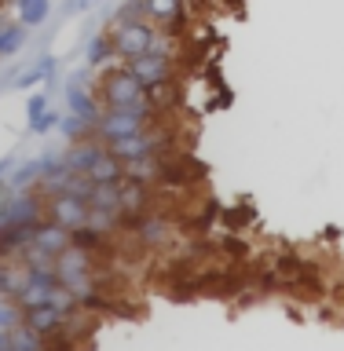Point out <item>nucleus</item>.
<instances>
[{"label": "nucleus", "mask_w": 344, "mask_h": 351, "mask_svg": "<svg viewBox=\"0 0 344 351\" xmlns=\"http://www.w3.org/2000/svg\"><path fill=\"white\" fill-rule=\"evenodd\" d=\"M110 37H114V51L121 62H132L139 59L143 51L154 48V40H158V26H154L150 19H136V22H121V26H106Z\"/></svg>", "instance_id": "nucleus-5"}, {"label": "nucleus", "mask_w": 344, "mask_h": 351, "mask_svg": "<svg viewBox=\"0 0 344 351\" xmlns=\"http://www.w3.org/2000/svg\"><path fill=\"white\" fill-rule=\"evenodd\" d=\"M22 322V307L15 300H0V329H15Z\"/></svg>", "instance_id": "nucleus-24"}, {"label": "nucleus", "mask_w": 344, "mask_h": 351, "mask_svg": "<svg viewBox=\"0 0 344 351\" xmlns=\"http://www.w3.org/2000/svg\"><path fill=\"white\" fill-rule=\"evenodd\" d=\"M125 227L136 230L139 245H147V249H161L172 241V223L165 216H154V213L139 216V219H125Z\"/></svg>", "instance_id": "nucleus-11"}, {"label": "nucleus", "mask_w": 344, "mask_h": 351, "mask_svg": "<svg viewBox=\"0 0 344 351\" xmlns=\"http://www.w3.org/2000/svg\"><path fill=\"white\" fill-rule=\"evenodd\" d=\"M11 8H15V22H22L26 29L44 26L51 15V0H11Z\"/></svg>", "instance_id": "nucleus-15"}, {"label": "nucleus", "mask_w": 344, "mask_h": 351, "mask_svg": "<svg viewBox=\"0 0 344 351\" xmlns=\"http://www.w3.org/2000/svg\"><path fill=\"white\" fill-rule=\"evenodd\" d=\"M48 219V197L37 191H11L0 197V230L4 227H37Z\"/></svg>", "instance_id": "nucleus-4"}, {"label": "nucleus", "mask_w": 344, "mask_h": 351, "mask_svg": "<svg viewBox=\"0 0 344 351\" xmlns=\"http://www.w3.org/2000/svg\"><path fill=\"white\" fill-rule=\"evenodd\" d=\"M125 66L143 81V88L172 84V81H176V40H172V33H158L154 48L143 51L139 59L125 62Z\"/></svg>", "instance_id": "nucleus-2"}, {"label": "nucleus", "mask_w": 344, "mask_h": 351, "mask_svg": "<svg viewBox=\"0 0 344 351\" xmlns=\"http://www.w3.org/2000/svg\"><path fill=\"white\" fill-rule=\"evenodd\" d=\"M48 95H44V92H33L30 99H26V121H30V125H33V121H37V117H44V114H48Z\"/></svg>", "instance_id": "nucleus-25"}, {"label": "nucleus", "mask_w": 344, "mask_h": 351, "mask_svg": "<svg viewBox=\"0 0 344 351\" xmlns=\"http://www.w3.org/2000/svg\"><path fill=\"white\" fill-rule=\"evenodd\" d=\"M59 121H62V114H55V110H48L44 117H37V121H33V125H30V132H33V136H48V132H55V128H59Z\"/></svg>", "instance_id": "nucleus-26"}, {"label": "nucleus", "mask_w": 344, "mask_h": 351, "mask_svg": "<svg viewBox=\"0 0 344 351\" xmlns=\"http://www.w3.org/2000/svg\"><path fill=\"white\" fill-rule=\"evenodd\" d=\"M48 219L73 234V230H81L88 223V202L70 197V194H55V197H48Z\"/></svg>", "instance_id": "nucleus-10"}, {"label": "nucleus", "mask_w": 344, "mask_h": 351, "mask_svg": "<svg viewBox=\"0 0 344 351\" xmlns=\"http://www.w3.org/2000/svg\"><path fill=\"white\" fill-rule=\"evenodd\" d=\"M99 103H103V110H121V106H136L147 99V88H143V81L136 73L128 70L125 62H114L106 66L103 73H99V88H95Z\"/></svg>", "instance_id": "nucleus-3"}, {"label": "nucleus", "mask_w": 344, "mask_h": 351, "mask_svg": "<svg viewBox=\"0 0 344 351\" xmlns=\"http://www.w3.org/2000/svg\"><path fill=\"white\" fill-rule=\"evenodd\" d=\"M117 208H121V216H125V219L147 216L154 208V186L139 183V180H128V176H125V180L117 183Z\"/></svg>", "instance_id": "nucleus-7"}, {"label": "nucleus", "mask_w": 344, "mask_h": 351, "mask_svg": "<svg viewBox=\"0 0 344 351\" xmlns=\"http://www.w3.org/2000/svg\"><path fill=\"white\" fill-rule=\"evenodd\" d=\"M55 132H62L70 143H81V139H95V132H92V125H84L81 117H73V114H66L62 121H59V128Z\"/></svg>", "instance_id": "nucleus-23"}, {"label": "nucleus", "mask_w": 344, "mask_h": 351, "mask_svg": "<svg viewBox=\"0 0 344 351\" xmlns=\"http://www.w3.org/2000/svg\"><path fill=\"white\" fill-rule=\"evenodd\" d=\"M8 340H11V348H15V351H55L51 340L41 337V333H33L26 322H19L15 329H8Z\"/></svg>", "instance_id": "nucleus-16"}, {"label": "nucleus", "mask_w": 344, "mask_h": 351, "mask_svg": "<svg viewBox=\"0 0 344 351\" xmlns=\"http://www.w3.org/2000/svg\"><path fill=\"white\" fill-rule=\"evenodd\" d=\"M55 285H59L55 271H26V282H22V289L15 293V304L22 307V311H30V307H44L51 300Z\"/></svg>", "instance_id": "nucleus-8"}, {"label": "nucleus", "mask_w": 344, "mask_h": 351, "mask_svg": "<svg viewBox=\"0 0 344 351\" xmlns=\"http://www.w3.org/2000/svg\"><path fill=\"white\" fill-rule=\"evenodd\" d=\"M73 245V234L59 223H51V219H41L37 227H33V249L48 252V256H59Z\"/></svg>", "instance_id": "nucleus-12"}, {"label": "nucleus", "mask_w": 344, "mask_h": 351, "mask_svg": "<svg viewBox=\"0 0 344 351\" xmlns=\"http://www.w3.org/2000/svg\"><path fill=\"white\" fill-rule=\"evenodd\" d=\"M4 4H8V8H11V0H4Z\"/></svg>", "instance_id": "nucleus-31"}, {"label": "nucleus", "mask_w": 344, "mask_h": 351, "mask_svg": "<svg viewBox=\"0 0 344 351\" xmlns=\"http://www.w3.org/2000/svg\"><path fill=\"white\" fill-rule=\"evenodd\" d=\"M0 351H15V348H11V344H4V348H0Z\"/></svg>", "instance_id": "nucleus-30"}, {"label": "nucleus", "mask_w": 344, "mask_h": 351, "mask_svg": "<svg viewBox=\"0 0 344 351\" xmlns=\"http://www.w3.org/2000/svg\"><path fill=\"white\" fill-rule=\"evenodd\" d=\"M136 19H147V0H121V4L110 11V26L136 22Z\"/></svg>", "instance_id": "nucleus-22"}, {"label": "nucleus", "mask_w": 344, "mask_h": 351, "mask_svg": "<svg viewBox=\"0 0 344 351\" xmlns=\"http://www.w3.org/2000/svg\"><path fill=\"white\" fill-rule=\"evenodd\" d=\"M147 19L161 33H172L176 37V33H183L191 11H187V0H147Z\"/></svg>", "instance_id": "nucleus-9"}, {"label": "nucleus", "mask_w": 344, "mask_h": 351, "mask_svg": "<svg viewBox=\"0 0 344 351\" xmlns=\"http://www.w3.org/2000/svg\"><path fill=\"white\" fill-rule=\"evenodd\" d=\"M51 73H55V55H51V51H44L41 59L30 66V70H22V73L15 77V88H22V92H26V88L41 84V81H51Z\"/></svg>", "instance_id": "nucleus-18"}, {"label": "nucleus", "mask_w": 344, "mask_h": 351, "mask_svg": "<svg viewBox=\"0 0 344 351\" xmlns=\"http://www.w3.org/2000/svg\"><path fill=\"white\" fill-rule=\"evenodd\" d=\"M88 208H106V213H121L117 208V183H92V197Z\"/></svg>", "instance_id": "nucleus-21"}, {"label": "nucleus", "mask_w": 344, "mask_h": 351, "mask_svg": "<svg viewBox=\"0 0 344 351\" xmlns=\"http://www.w3.org/2000/svg\"><path fill=\"white\" fill-rule=\"evenodd\" d=\"M4 19H8V4L0 0V22H4Z\"/></svg>", "instance_id": "nucleus-29"}, {"label": "nucleus", "mask_w": 344, "mask_h": 351, "mask_svg": "<svg viewBox=\"0 0 344 351\" xmlns=\"http://www.w3.org/2000/svg\"><path fill=\"white\" fill-rule=\"evenodd\" d=\"M81 8H92V0H70L66 4V11H81Z\"/></svg>", "instance_id": "nucleus-28"}, {"label": "nucleus", "mask_w": 344, "mask_h": 351, "mask_svg": "<svg viewBox=\"0 0 344 351\" xmlns=\"http://www.w3.org/2000/svg\"><path fill=\"white\" fill-rule=\"evenodd\" d=\"M165 121V110L150 106V99H143L136 106H121V110H103L95 125V139L103 143H117V139H128V136H139L143 128H154Z\"/></svg>", "instance_id": "nucleus-1"}, {"label": "nucleus", "mask_w": 344, "mask_h": 351, "mask_svg": "<svg viewBox=\"0 0 344 351\" xmlns=\"http://www.w3.org/2000/svg\"><path fill=\"white\" fill-rule=\"evenodd\" d=\"M22 282H26V267L19 260H0V300H15Z\"/></svg>", "instance_id": "nucleus-17"}, {"label": "nucleus", "mask_w": 344, "mask_h": 351, "mask_svg": "<svg viewBox=\"0 0 344 351\" xmlns=\"http://www.w3.org/2000/svg\"><path fill=\"white\" fill-rule=\"evenodd\" d=\"M22 40H26V26H22V22H11V19L0 22V59L15 55L22 48Z\"/></svg>", "instance_id": "nucleus-20"}, {"label": "nucleus", "mask_w": 344, "mask_h": 351, "mask_svg": "<svg viewBox=\"0 0 344 351\" xmlns=\"http://www.w3.org/2000/svg\"><path fill=\"white\" fill-rule=\"evenodd\" d=\"M92 183H121L125 180V161H117L114 154H110V147L99 150V158L92 161V169L84 172Z\"/></svg>", "instance_id": "nucleus-14"}, {"label": "nucleus", "mask_w": 344, "mask_h": 351, "mask_svg": "<svg viewBox=\"0 0 344 351\" xmlns=\"http://www.w3.org/2000/svg\"><path fill=\"white\" fill-rule=\"evenodd\" d=\"M84 62L92 66V70H106V66L117 62V51H114V37H110V29H99L88 37L84 44Z\"/></svg>", "instance_id": "nucleus-13"}, {"label": "nucleus", "mask_w": 344, "mask_h": 351, "mask_svg": "<svg viewBox=\"0 0 344 351\" xmlns=\"http://www.w3.org/2000/svg\"><path fill=\"white\" fill-rule=\"evenodd\" d=\"M88 84H92V73L88 70H77L70 73V81H66V110H70L73 117H81L84 125H99V117H103V103H99L95 92H88Z\"/></svg>", "instance_id": "nucleus-6"}, {"label": "nucleus", "mask_w": 344, "mask_h": 351, "mask_svg": "<svg viewBox=\"0 0 344 351\" xmlns=\"http://www.w3.org/2000/svg\"><path fill=\"white\" fill-rule=\"evenodd\" d=\"M11 169H15V165H11L8 158H0V186L8 183V172H11Z\"/></svg>", "instance_id": "nucleus-27"}, {"label": "nucleus", "mask_w": 344, "mask_h": 351, "mask_svg": "<svg viewBox=\"0 0 344 351\" xmlns=\"http://www.w3.org/2000/svg\"><path fill=\"white\" fill-rule=\"evenodd\" d=\"M41 183V165L37 161H26V165H15V169L8 172V191H37Z\"/></svg>", "instance_id": "nucleus-19"}]
</instances>
